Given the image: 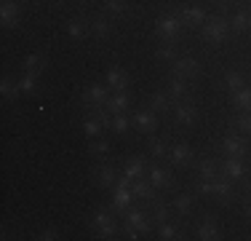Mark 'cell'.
<instances>
[{"label":"cell","instance_id":"obj_1","mask_svg":"<svg viewBox=\"0 0 251 241\" xmlns=\"http://www.w3.org/2000/svg\"><path fill=\"white\" fill-rule=\"evenodd\" d=\"M182 32H184V22L179 19L176 8L163 11V14L155 19V38H158L160 43H179Z\"/></svg>","mask_w":251,"mask_h":241},{"label":"cell","instance_id":"obj_2","mask_svg":"<svg viewBox=\"0 0 251 241\" xmlns=\"http://www.w3.org/2000/svg\"><path fill=\"white\" fill-rule=\"evenodd\" d=\"M91 231L97 233L99 239H115L121 233V222L115 220V212L110 207H99L97 212L91 214Z\"/></svg>","mask_w":251,"mask_h":241},{"label":"cell","instance_id":"obj_3","mask_svg":"<svg viewBox=\"0 0 251 241\" xmlns=\"http://www.w3.org/2000/svg\"><path fill=\"white\" fill-rule=\"evenodd\" d=\"M227 35H230V19L222 16V14L208 16L206 24L201 27V38L208 40L211 46H222L225 40H227Z\"/></svg>","mask_w":251,"mask_h":241},{"label":"cell","instance_id":"obj_4","mask_svg":"<svg viewBox=\"0 0 251 241\" xmlns=\"http://www.w3.org/2000/svg\"><path fill=\"white\" fill-rule=\"evenodd\" d=\"M134 201H136V196H134V190H131V180L126 177V174H121V177H118V185L112 188L110 209H112L115 214H123L126 209L134 207Z\"/></svg>","mask_w":251,"mask_h":241},{"label":"cell","instance_id":"obj_5","mask_svg":"<svg viewBox=\"0 0 251 241\" xmlns=\"http://www.w3.org/2000/svg\"><path fill=\"white\" fill-rule=\"evenodd\" d=\"M251 142L246 134L241 131H227V134L219 140V153L222 155H235V158H249Z\"/></svg>","mask_w":251,"mask_h":241},{"label":"cell","instance_id":"obj_6","mask_svg":"<svg viewBox=\"0 0 251 241\" xmlns=\"http://www.w3.org/2000/svg\"><path fill=\"white\" fill-rule=\"evenodd\" d=\"M251 166L246 158H235V155H222L219 158V174H225V177H230L232 182H243V180L249 177Z\"/></svg>","mask_w":251,"mask_h":241},{"label":"cell","instance_id":"obj_7","mask_svg":"<svg viewBox=\"0 0 251 241\" xmlns=\"http://www.w3.org/2000/svg\"><path fill=\"white\" fill-rule=\"evenodd\" d=\"M171 116H174L176 126L190 129V126H195V120H198V105H195V99H179V102H174V107H171Z\"/></svg>","mask_w":251,"mask_h":241},{"label":"cell","instance_id":"obj_8","mask_svg":"<svg viewBox=\"0 0 251 241\" xmlns=\"http://www.w3.org/2000/svg\"><path fill=\"white\" fill-rule=\"evenodd\" d=\"M174 8H176L179 19L184 22V27H190V30H201L208 19V11L203 5H174Z\"/></svg>","mask_w":251,"mask_h":241},{"label":"cell","instance_id":"obj_9","mask_svg":"<svg viewBox=\"0 0 251 241\" xmlns=\"http://www.w3.org/2000/svg\"><path fill=\"white\" fill-rule=\"evenodd\" d=\"M131 123H134L136 134L152 137L155 131H158V113L150 110V107H145V110H136L134 116H131Z\"/></svg>","mask_w":251,"mask_h":241},{"label":"cell","instance_id":"obj_10","mask_svg":"<svg viewBox=\"0 0 251 241\" xmlns=\"http://www.w3.org/2000/svg\"><path fill=\"white\" fill-rule=\"evenodd\" d=\"M110 91H112V89L107 86L104 81H101V83H88V86L83 89V94H80V102H83L86 107L107 105V99H110Z\"/></svg>","mask_w":251,"mask_h":241},{"label":"cell","instance_id":"obj_11","mask_svg":"<svg viewBox=\"0 0 251 241\" xmlns=\"http://www.w3.org/2000/svg\"><path fill=\"white\" fill-rule=\"evenodd\" d=\"M147 180H150L158 190H171L174 188V174H171L169 166L160 164V161H152V164L147 166Z\"/></svg>","mask_w":251,"mask_h":241},{"label":"cell","instance_id":"obj_12","mask_svg":"<svg viewBox=\"0 0 251 241\" xmlns=\"http://www.w3.org/2000/svg\"><path fill=\"white\" fill-rule=\"evenodd\" d=\"M171 75H179V78H187V81H195L201 75V62L190 54H182L179 59L171 62Z\"/></svg>","mask_w":251,"mask_h":241},{"label":"cell","instance_id":"obj_13","mask_svg":"<svg viewBox=\"0 0 251 241\" xmlns=\"http://www.w3.org/2000/svg\"><path fill=\"white\" fill-rule=\"evenodd\" d=\"M91 172H94V182H97V188H101V190H112L118 185V177H121V172H115L112 164H97Z\"/></svg>","mask_w":251,"mask_h":241},{"label":"cell","instance_id":"obj_14","mask_svg":"<svg viewBox=\"0 0 251 241\" xmlns=\"http://www.w3.org/2000/svg\"><path fill=\"white\" fill-rule=\"evenodd\" d=\"M169 161L174 169H184V166H190L193 164V148H190L187 142H171V148H169Z\"/></svg>","mask_w":251,"mask_h":241},{"label":"cell","instance_id":"obj_15","mask_svg":"<svg viewBox=\"0 0 251 241\" xmlns=\"http://www.w3.org/2000/svg\"><path fill=\"white\" fill-rule=\"evenodd\" d=\"M123 220H128L131 225H134L139 233H145V236L152 231V225H155V222H152V217H150V212H147V209H139V207L126 209V212H123Z\"/></svg>","mask_w":251,"mask_h":241},{"label":"cell","instance_id":"obj_16","mask_svg":"<svg viewBox=\"0 0 251 241\" xmlns=\"http://www.w3.org/2000/svg\"><path fill=\"white\" fill-rule=\"evenodd\" d=\"M166 91L174 102L179 99H193V81H187V78H179V75H171L169 83H166Z\"/></svg>","mask_w":251,"mask_h":241},{"label":"cell","instance_id":"obj_17","mask_svg":"<svg viewBox=\"0 0 251 241\" xmlns=\"http://www.w3.org/2000/svg\"><path fill=\"white\" fill-rule=\"evenodd\" d=\"M195 239L201 241H219L222 239V231H219V222L214 214H206L203 220L195 225Z\"/></svg>","mask_w":251,"mask_h":241},{"label":"cell","instance_id":"obj_18","mask_svg":"<svg viewBox=\"0 0 251 241\" xmlns=\"http://www.w3.org/2000/svg\"><path fill=\"white\" fill-rule=\"evenodd\" d=\"M112 22H115V19H110L107 14H97V16H91V22H88V27H91V38H97V40H107V38H112V32H115Z\"/></svg>","mask_w":251,"mask_h":241},{"label":"cell","instance_id":"obj_19","mask_svg":"<svg viewBox=\"0 0 251 241\" xmlns=\"http://www.w3.org/2000/svg\"><path fill=\"white\" fill-rule=\"evenodd\" d=\"M211 198H217L219 204H230L235 198V182L230 177H225V174L214 177V196Z\"/></svg>","mask_w":251,"mask_h":241},{"label":"cell","instance_id":"obj_20","mask_svg":"<svg viewBox=\"0 0 251 241\" xmlns=\"http://www.w3.org/2000/svg\"><path fill=\"white\" fill-rule=\"evenodd\" d=\"M104 83L112 91H126L128 83H131V75H128V70H123V67H110L104 72Z\"/></svg>","mask_w":251,"mask_h":241},{"label":"cell","instance_id":"obj_21","mask_svg":"<svg viewBox=\"0 0 251 241\" xmlns=\"http://www.w3.org/2000/svg\"><path fill=\"white\" fill-rule=\"evenodd\" d=\"M131 190H134V196L139 198V201H147V204H152L155 198H158V188H155L147 177L131 180Z\"/></svg>","mask_w":251,"mask_h":241},{"label":"cell","instance_id":"obj_22","mask_svg":"<svg viewBox=\"0 0 251 241\" xmlns=\"http://www.w3.org/2000/svg\"><path fill=\"white\" fill-rule=\"evenodd\" d=\"M67 38L70 40H75V43H83V40L91 35V27H88V22L83 19V16H73V19L67 22Z\"/></svg>","mask_w":251,"mask_h":241},{"label":"cell","instance_id":"obj_23","mask_svg":"<svg viewBox=\"0 0 251 241\" xmlns=\"http://www.w3.org/2000/svg\"><path fill=\"white\" fill-rule=\"evenodd\" d=\"M171 209H174V214H179L182 220H187L195 209V196L193 193H176V196L171 198Z\"/></svg>","mask_w":251,"mask_h":241},{"label":"cell","instance_id":"obj_24","mask_svg":"<svg viewBox=\"0 0 251 241\" xmlns=\"http://www.w3.org/2000/svg\"><path fill=\"white\" fill-rule=\"evenodd\" d=\"M147 107L155 113H171V107H174V99L169 96L166 89H158V91H152L147 96Z\"/></svg>","mask_w":251,"mask_h":241},{"label":"cell","instance_id":"obj_25","mask_svg":"<svg viewBox=\"0 0 251 241\" xmlns=\"http://www.w3.org/2000/svg\"><path fill=\"white\" fill-rule=\"evenodd\" d=\"M243 86H249V81H246V72H241V70H227L225 75H222V89L227 94H235V91H241Z\"/></svg>","mask_w":251,"mask_h":241},{"label":"cell","instance_id":"obj_26","mask_svg":"<svg viewBox=\"0 0 251 241\" xmlns=\"http://www.w3.org/2000/svg\"><path fill=\"white\" fill-rule=\"evenodd\" d=\"M19 19H22V3H3L0 5V24L5 30L16 27Z\"/></svg>","mask_w":251,"mask_h":241},{"label":"cell","instance_id":"obj_27","mask_svg":"<svg viewBox=\"0 0 251 241\" xmlns=\"http://www.w3.org/2000/svg\"><path fill=\"white\" fill-rule=\"evenodd\" d=\"M128 0H101V14H107L110 19H123V16H128Z\"/></svg>","mask_w":251,"mask_h":241},{"label":"cell","instance_id":"obj_28","mask_svg":"<svg viewBox=\"0 0 251 241\" xmlns=\"http://www.w3.org/2000/svg\"><path fill=\"white\" fill-rule=\"evenodd\" d=\"M147 161L142 158V155H134V158H128L123 164V172L121 174H126L128 180H139V177H147Z\"/></svg>","mask_w":251,"mask_h":241},{"label":"cell","instance_id":"obj_29","mask_svg":"<svg viewBox=\"0 0 251 241\" xmlns=\"http://www.w3.org/2000/svg\"><path fill=\"white\" fill-rule=\"evenodd\" d=\"M230 19V32L232 35H246L251 30V19H249V8H238L232 16H227Z\"/></svg>","mask_w":251,"mask_h":241},{"label":"cell","instance_id":"obj_30","mask_svg":"<svg viewBox=\"0 0 251 241\" xmlns=\"http://www.w3.org/2000/svg\"><path fill=\"white\" fill-rule=\"evenodd\" d=\"M193 169H195V174H198L201 180L219 177V161L217 158H201V161H195V164H193Z\"/></svg>","mask_w":251,"mask_h":241},{"label":"cell","instance_id":"obj_31","mask_svg":"<svg viewBox=\"0 0 251 241\" xmlns=\"http://www.w3.org/2000/svg\"><path fill=\"white\" fill-rule=\"evenodd\" d=\"M169 148H171V142L166 137H150V142H147V150H150L152 161H166L169 158Z\"/></svg>","mask_w":251,"mask_h":241},{"label":"cell","instance_id":"obj_32","mask_svg":"<svg viewBox=\"0 0 251 241\" xmlns=\"http://www.w3.org/2000/svg\"><path fill=\"white\" fill-rule=\"evenodd\" d=\"M104 107H107V110L112 113V116H115V113H126V110H128V107H131V96L126 94V91H112Z\"/></svg>","mask_w":251,"mask_h":241},{"label":"cell","instance_id":"obj_33","mask_svg":"<svg viewBox=\"0 0 251 241\" xmlns=\"http://www.w3.org/2000/svg\"><path fill=\"white\" fill-rule=\"evenodd\" d=\"M104 129H107V126L101 123V118H99V116H94V113H88V118L83 120V134H86L88 140H99Z\"/></svg>","mask_w":251,"mask_h":241},{"label":"cell","instance_id":"obj_34","mask_svg":"<svg viewBox=\"0 0 251 241\" xmlns=\"http://www.w3.org/2000/svg\"><path fill=\"white\" fill-rule=\"evenodd\" d=\"M249 96H251V86H243L241 91L230 94V107L235 113H249Z\"/></svg>","mask_w":251,"mask_h":241},{"label":"cell","instance_id":"obj_35","mask_svg":"<svg viewBox=\"0 0 251 241\" xmlns=\"http://www.w3.org/2000/svg\"><path fill=\"white\" fill-rule=\"evenodd\" d=\"M171 204H166V201H160V198H155L152 201V212H150V217H152V222L155 225H160V222H166V220H171Z\"/></svg>","mask_w":251,"mask_h":241},{"label":"cell","instance_id":"obj_36","mask_svg":"<svg viewBox=\"0 0 251 241\" xmlns=\"http://www.w3.org/2000/svg\"><path fill=\"white\" fill-rule=\"evenodd\" d=\"M0 94H3V99H8V102H16L22 96V89H19V81H11L8 75L0 81Z\"/></svg>","mask_w":251,"mask_h":241},{"label":"cell","instance_id":"obj_37","mask_svg":"<svg viewBox=\"0 0 251 241\" xmlns=\"http://www.w3.org/2000/svg\"><path fill=\"white\" fill-rule=\"evenodd\" d=\"M182 54H179V48H176V43H160L158 48H155V59L158 62H174V59H179Z\"/></svg>","mask_w":251,"mask_h":241},{"label":"cell","instance_id":"obj_38","mask_svg":"<svg viewBox=\"0 0 251 241\" xmlns=\"http://www.w3.org/2000/svg\"><path fill=\"white\" fill-rule=\"evenodd\" d=\"M134 129V123H131V116H126V113H115L112 116V123H110V131H115V134H128V131Z\"/></svg>","mask_w":251,"mask_h":241},{"label":"cell","instance_id":"obj_39","mask_svg":"<svg viewBox=\"0 0 251 241\" xmlns=\"http://www.w3.org/2000/svg\"><path fill=\"white\" fill-rule=\"evenodd\" d=\"M158 239H163V241H176V239H184V236H182V231H179L176 222L166 220V222H160V225H158Z\"/></svg>","mask_w":251,"mask_h":241},{"label":"cell","instance_id":"obj_40","mask_svg":"<svg viewBox=\"0 0 251 241\" xmlns=\"http://www.w3.org/2000/svg\"><path fill=\"white\" fill-rule=\"evenodd\" d=\"M230 126H232V129H238L241 134L251 137V113H235V116L230 118Z\"/></svg>","mask_w":251,"mask_h":241},{"label":"cell","instance_id":"obj_41","mask_svg":"<svg viewBox=\"0 0 251 241\" xmlns=\"http://www.w3.org/2000/svg\"><path fill=\"white\" fill-rule=\"evenodd\" d=\"M43 62H46V57H43V54L32 51L29 57H25L22 67H25V72H40V70H43Z\"/></svg>","mask_w":251,"mask_h":241},{"label":"cell","instance_id":"obj_42","mask_svg":"<svg viewBox=\"0 0 251 241\" xmlns=\"http://www.w3.org/2000/svg\"><path fill=\"white\" fill-rule=\"evenodd\" d=\"M38 75H40V72H25V75L19 78L22 94H35V91H38Z\"/></svg>","mask_w":251,"mask_h":241},{"label":"cell","instance_id":"obj_43","mask_svg":"<svg viewBox=\"0 0 251 241\" xmlns=\"http://www.w3.org/2000/svg\"><path fill=\"white\" fill-rule=\"evenodd\" d=\"M88 150H91L94 158H101V155H107V150H110V142L99 137V140H94V142H91V148H88Z\"/></svg>","mask_w":251,"mask_h":241},{"label":"cell","instance_id":"obj_44","mask_svg":"<svg viewBox=\"0 0 251 241\" xmlns=\"http://www.w3.org/2000/svg\"><path fill=\"white\" fill-rule=\"evenodd\" d=\"M195 193H198V196H208V198H211L214 196V180H201L198 177V182H195Z\"/></svg>","mask_w":251,"mask_h":241},{"label":"cell","instance_id":"obj_45","mask_svg":"<svg viewBox=\"0 0 251 241\" xmlns=\"http://www.w3.org/2000/svg\"><path fill=\"white\" fill-rule=\"evenodd\" d=\"M121 233H126V239H131V241H136V239H139V236H142V233H139V231H136V228H134V225H131V222H128V220H123V222H121Z\"/></svg>","mask_w":251,"mask_h":241},{"label":"cell","instance_id":"obj_46","mask_svg":"<svg viewBox=\"0 0 251 241\" xmlns=\"http://www.w3.org/2000/svg\"><path fill=\"white\" fill-rule=\"evenodd\" d=\"M35 239H38V241H53V239H59V231H56V228H46V231H40Z\"/></svg>","mask_w":251,"mask_h":241},{"label":"cell","instance_id":"obj_47","mask_svg":"<svg viewBox=\"0 0 251 241\" xmlns=\"http://www.w3.org/2000/svg\"><path fill=\"white\" fill-rule=\"evenodd\" d=\"M243 217H246V220H251V193H249V190L243 193Z\"/></svg>","mask_w":251,"mask_h":241},{"label":"cell","instance_id":"obj_48","mask_svg":"<svg viewBox=\"0 0 251 241\" xmlns=\"http://www.w3.org/2000/svg\"><path fill=\"white\" fill-rule=\"evenodd\" d=\"M246 190L251 193V172H249V177H246V180H243V193H246Z\"/></svg>","mask_w":251,"mask_h":241},{"label":"cell","instance_id":"obj_49","mask_svg":"<svg viewBox=\"0 0 251 241\" xmlns=\"http://www.w3.org/2000/svg\"><path fill=\"white\" fill-rule=\"evenodd\" d=\"M219 5H227V3H241V0H217Z\"/></svg>","mask_w":251,"mask_h":241},{"label":"cell","instance_id":"obj_50","mask_svg":"<svg viewBox=\"0 0 251 241\" xmlns=\"http://www.w3.org/2000/svg\"><path fill=\"white\" fill-rule=\"evenodd\" d=\"M3 3H22V0H3Z\"/></svg>","mask_w":251,"mask_h":241},{"label":"cell","instance_id":"obj_51","mask_svg":"<svg viewBox=\"0 0 251 241\" xmlns=\"http://www.w3.org/2000/svg\"><path fill=\"white\" fill-rule=\"evenodd\" d=\"M249 113H251V96H249Z\"/></svg>","mask_w":251,"mask_h":241},{"label":"cell","instance_id":"obj_52","mask_svg":"<svg viewBox=\"0 0 251 241\" xmlns=\"http://www.w3.org/2000/svg\"><path fill=\"white\" fill-rule=\"evenodd\" d=\"M249 19H251V5H249Z\"/></svg>","mask_w":251,"mask_h":241}]
</instances>
